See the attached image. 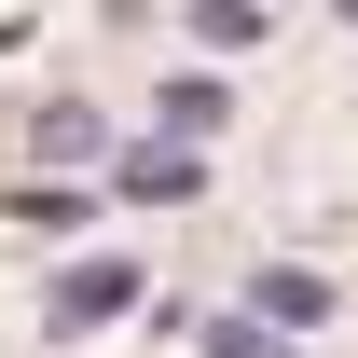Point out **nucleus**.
Instances as JSON below:
<instances>
[{"label":"nucleus","mask_w":358,"mask_h":358,"mask_svg":"<svg viewBox=\"0 0 358 358\" xmlns=\"http://www.w3.org/2000/svg\"><path fill=\"white\" fill-rule=\"evenodd\" d=\"M345 28H358V0H345Z\"/></svg>","instance_id":"nucleus-8"},{"label":"nucleus","mask_w":358,"mask_h":358,"mask_svg":"<svg viewBox=\"0 0 358 358\" xmlns=\"http://www.w3.org/2000/svg\"><path fill=\"white\" fill-rule=\"evenodd\" d=\"M193 358H289V345H275L262 317H207V331H193Z\"/></svg>","instance_id":"nucleus-7"},{"label":"nucleus","mask_w":358,"mask_h":358,"mask_svg":"<svg viewBox=\"0 0 358 358\" xmlns=\"http://www.w3.org/2000/svg\"><path fill=\"white\" fill-rule=\"evenodd\" d=\"M28 152H42V166H83V152H96V96H42Z\"/></svg>","instance_id":"nucleus-5"},{"label":"nucleus","mask_w":358,"mask_h":358,"mask_svg":"<svg viewBox=\"0 0 358 358\" xmlns=\"http://www.w3.org/2000/svg\"><path fill=\"white\" fill-rule=\"evenodd\" d=\"M152 124H166V138H221V83H207V69H179V83L152 96Z\"/></svg>","instance_id":"nucleus-6"},{"label":"nucleus","mask_w":358,"mask_h":358,"mask_svg":"<svg viewBox=\"0 0 358 358\" xmlns=\"http://www.w3.org/2000/svg\"><path fill=\"white\" fill-rule=\"evenodd\" d=\"M179 28H193L207 55H262L275 42V0H179Z\"/></svg>","instance_id":"nucleus-4"},{"label":"nucleus","mask_w":358,"mask_h":358,"mask_svg":"<svg viewBox=\"0 0 358 358\" xmlns=\"http://www.w3.org/2000/svg\"><path fill=\"white\" fill-rule=\"evenodd\" d=\"M138 289H152V275H138L124 248H83V262L42 289V331H110V317H138Z\"/></svg>","instance_id":"nucleus-1"},{"label":"nucleus","mask_w":358,"mask_h":358,"mask_svg":"<svg viewBox=\"0 0 358 358\" xmlns=\"http://www.w3.org/2000/svg\"><path fill=\"white\" fill-rule=\"evenodd\" d=\"M110 179H124L138 207H193V193H207V138H138Z\"/></svg>","instance_id":"nucleus-3"},{"label":"nucleus","mask_w":358,"mask_h":358,"mask_svg":"<svg viewBox=\"0 0 358 358\" xmlns=\"http://www.w3.org/2000/svg\"><path fill=\"white\" fill-rule=\"evenodd\" d=\"M248 317H262V331H331L345 289H331L317 262H262V275H248Z\"/></svg>","instance_id":"nucleus-2"}]
</instances>
